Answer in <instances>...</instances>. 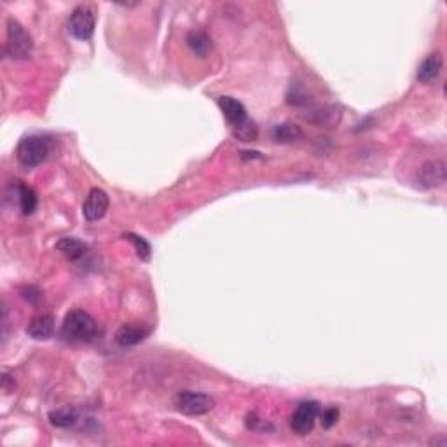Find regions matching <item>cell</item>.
Instances as JSON below:
<instances>
[{"mask_svg":"<svg viewBox=\"0 0 447 447\" xmlns=\"http://www.w3.org/2000/svg\"><path fill=\"white\" fill-rule=\"evenodd\" d=\"M219 107L222 110L224 117L227 123L231 124L232 133L236 138L243 140V142H252L257 136V128L252 121L249 119L245 105L239 100L232 98V96H220Z\"/></svg>","mask_w":447,"mask_h":447,"instance_id":"cell-1","label":"cell"},{"mask_svg":"<svg viewBox=\"0 0 447 447\" xmlns=\"http://www.w3.org/2000/svg\"><path fill=\"white\" fill-rule=\"evenodd\" d=\"M98 335V323L84 309H72L66 313L61 325V338L70 342H90Z\"/></svg>","mask_w":447,"mask_h":447,"instance_id":"cell-2","label":"cell"},{"mask_svg":"<svg viewBox=\"0 0 447 447\" xmlns=\"http://www.w3.org/2000/svg\"><path fill=\"white\" fill-rule=\"evenodd\" d=\"M33 40L30 33L25 30L23 25L16 21L14 18L7 20V42L6 53L13 60H27L32 56Z\"/></svg>","mask_w":447,"mask_h":447,"instance_id":"cell-3","label":"cell"},{"mask_svg":"<svg viewBox=\"0 0 447 447\" xmlns=\"http://www.w3.org/2000/svg\"><path fill=\"white\" fill-rule=\"evenodd\" d=\"M49 156V142L40 135L25 136L16 149V157L27 168H33L44 162Z\"/></svg>","mask_w":447,"mask_h":447,"instance_id":"cell-4","label":"cell"},{"mask_svg":"<svg viewBox=\"0 0 447 447\" xmlns=\"http://www.w3.org/2000/svg\"><path fill=\"white\" fill-rule=\"evenodd\" d=\"M175 405L182 415L187 416H201L206 415L213 409L215 402L210 395L201 393V391H180L175 397Z\"/></svg>","mask_w":447,"mask_h":447,"instance_id":"cell-5","label":"cell"},{"mask_svg":"<svg viewBox=\"0 0 447 447\" xmlns=\"http://www.w3.org/2000/svg\"><path fill=\"white\" fill-rule=\"evenodd\" d=\"M95 11L90 6H77L68 18V32L76 39L88 40L95 32Z\"/></svg>","mask_w":447,"mask_h":447,"instance_id":"cell-6","label":"cell"},{"mask_svg":"<svg viewBox=\"0 0 447 447\" xmlns=\"http://www.w3.org/2000/svg\"><path fill=\"white\" fill-rule=\"evenodd\" d=\"M320 407L315 400L301 402L290 417V428L297 435H308L315 427L316 416H318Z\"/></svg>","mask_w":447,"mask_h":447,"instance_id":"cell-7","label":"cell"},{"mask_svg":"<svg viewBox=\"0 0 447 447\" xmlns=\"http://www.w3.org/2000/svg\"><path fill=\"white\" fill-rule=\"evenodd\" d=\"M416 180L421 189H439L446 184V162L441 160L427 161L417 172Z\"/></svg>","mask_w":447,"mask_h":447,"instance_id":"cell-8","label":"cell"},{"mask_svg":"<svg viewBox=\"0 0 447 447\" xmlns=\"http://www.w3.org/2000/svg\"><path fill=\"white\" fill-rule=\"evenodd\" d=\"M109 196H107L105 191L98 189V187L91 189L83 205L84 219L90 220V222H96V220L103 219L107 210H109Z\"/></svg>","mask_w":447,"mask_h":447,"instance_id":"cell-9","label":"cell"},{"mask_svg":"<svg viewBox=\"0 0 447 447\" xmlns=\"http://www.w3.org/2000/svg\"><path fill=\"white\" fill-rule=\"evenodd\" d=\"M149 334L150 328L145 327L143 323H126L117 328L116 342L123 346V348H129V346H136L142 341H145Z\"/></svg>","mask_w":447,"mask_h":447,"instance_id":"cell-10","label":"cell"},{"mask_svg":"<svg viewBox=\"0 0 447 447\" xmlns=\"http://www.w3.org/2000/svg\"><path fill=\"white\" fill-rule=\"evenodd\" d=\"M28 335L32 339H37V341H46L51 335L54 334V318L53 315H47V313H42V315L33 316L27 327Z\"/></svg>","mask_w":447,"mask_h":447,"instance_id":"cell-11","label":"cell"},{"mask_svg":"<svg viewBox=\"0 0 447 447\" xmlns=\"http://www.w3.org/2000/svg\"><path fill=\"white\" fill-rule=\"evenodd\" d=\"M442 70V56L439 53H431L428 54L423 60V64L419 65V70H417V81L421 83L428 84L431 81H435L439 77Z\"/></svg>","mask_w":447,"mask_h":447,"instance_id":"cell-12","label":"cell"},{"mask_svg":"<svg viewBox=\"0 0 447 447\" xmlns=\"http://www.w3.org/2000/svg\"><path fill=\"white\" fill-rule=\"evenodd\" d=\"M187 46H189V49L196 56L206 58L210 51H212V39L208 37V33L201 30H192L187 35Z\"/></svg>","mask_w":447,"mask_h":447,"instance_id":"cell-13","label":"cell"},{"mask_svg":"<svg viewBox=\"0 0 447 447\" xmlns=\"http://www.w3.org/2000/svg\"><path fill=\"white\" fill-rule=\"evenodd\" d=\"M56 249L70 261H77L88 252V245L77 238H64L56 243Z\"/></svg>","mask_w":447,"mask_h":447,"instance_id":"cell-14","label":"cell"},{"mask_svg":"<svg viewBox=\"0 0 447 447\" xmlns=\"http://www.w3.org/2000/svg\"><path fill=\"white\" fill-rule=\"evenodd\" d=\"M273 140L282 143H290V142H297V140L302 138V131L297 124L292 123H283V124H276L271 131Z\"/></svg>","mask_w":447,"mask_h":447,"instance_id":"cell-15","label":"cell"},{"mask_svg":"<svg viewBox=\"0 0 447 447\" xmlns=\"http://www.w3.org/2000/svg\"><path fill=\"white\" fill-rule=\"evenodd\" d=\"M49 421L56 428H72L79 421V415L73 407H61L51 412Z\"/></svg>","mask_w":447,"mask_h":447,"instance_id":"cell-16","label":"cell"},{"mask_svg":"<svg viewBox=\"0 0 447 447\" xmlns=\"http://www.w3.org/2000/svg\"><path fill=\"white\" fill-rule=\"evenodd\" d=\"M18 192V205H20L21 212L25 215H30V213L35 212L37 208V194L30 189L28 186H23V184H18L16 186Z\"/></svg>","mask_w":447,"mask_h":447,"instance_id":"cell-17","label":"cell"},{"mask_svg":"<svg viewBox=\"0 0 447 447\" xmlns=\"http://www.w3.org/2000/svg\"><path fill=\"white\" fill-rule=\"evenodd\" d=\"M124 239H128V242L131 243L133 246H135L136 256L142 258V261H149V258H150V245L147 243L145 238L128 232V234H124Z\"/></svg>","mask_w":447,"mask_h":447,"instance_id":"cell-18","label":"cell"},{"mask_svg":"<svg viewBox=\"0 0 447 447\" xmlns=\"http://www.w3.org/2000/svg\"><path fill=\"white\" fill-rule=\"evenodd\" d=\"M339 419V409L338 407H328L325 409L323 412H321V427L325 428V430H328V428L334 427L335 423H338Z\"/></svg>","mask_w":447,"mask_h":447,"instance_id":"cell-19","label":"cell"},{"mask_svg":"<svg viewBox=\"0 0 447 447\" xmlns=\"http://www.w3.org/2000/svg\"><path fill=\"white\" fill-rule=\"evenodd\" d=\"M246 427H249V430H254V431H262V430H273L271 424L268 423V421H264L262 417H257V415H249V417H246Z\"/></svg>","mask_w":447,"mask_h":447,"instance_id":"cell-20","label":"cell"}]
</instances>
